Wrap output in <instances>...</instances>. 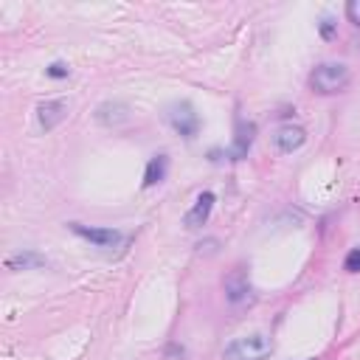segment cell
I'll use <instances>...</instances> for the list:
<instances>
[{"label":"cell","instance_id":"14","mask_svg":"<svg viewBox=\"0 0 360 360\" xmlns=\"http://www.w3.org/2000/svg\"><path fill=\"white\" fill-rule=\"evenodd\" d=\"M346 17H349V22H354L360 28V0H349L346 3Z\"/></svg>","mask_w":360,"mask_h":360},{"label":"cell","instance_id":"15","mask_svg":"<svg viewBox=\"0 0 360 360\" xmlns=\"http://www.w3.org/2000/svg\"><path fill=\"white\" fill-rule=\"evenodd\" d=\"M48 76H53V79H62V76H68V68H65L62 62H53V65L48 68Z\"/></svg>","mask_w":360,"mask_h":360},{"label":"cell","instance_id":"12","mask_svg":"<svg viewBox=\"0 0 360 360\" xmlns=\"http://www.w3.org/2000/svg\"><path fill=\"white\" fill-rule=\"evenodd\" d=\"M42 264H45V256H39L34 250H22L17 256H8V262H6L8 270H31V267H42Z\"/></svg>","mask_w":360,"mask_h":360},{"label":"cell","instance_id":"9","mask_svg":"<svg viewBox=\"0 0 360 360\" xmlns=\"http://www.w3.org/2000/svg\"><path fill=\"white\" fill-rule=\"evenodd\" d=\"M127 118H129V107L121 101H104L96 110V121L104 127H121Z\"/></svg>","mask_w":360,"mask_h":360},{"label":"cell","instance_id":"11","mask_svg":"<svg viewBox=\"0 0 360 360\" xmlns=\"http://www.w3.org/2000/svg\"><path fill=\"white\" fill-rule=\"evenodd\" d=\"M166 169H169V158H166V155H155V158H149L146 172H143V186L149 188V186L160 183V180L166 177Z\"/></svg>","mask_w":360,"mask_h":360},{"label":"cell","instance_id":"10","mask_svg":"<svg viewBox=\"0 0 360 360\" xmlns=\"http://www.w3.org/2000/svg\"><path fill=\"white\" fill-rule=\"evenodd\" d=\"M253 132H256V124L253 121H239L236 124V138H233V146L228 149V158L231 160H242L253 143Z\"/></svg>","mask_w":360,"mask_h":360},{"label":"cell","instance_id":"1","mask_svg":"<svg viewBox=\"0 0 360 360\" xmlns=\"http://www.w3.org/2000/svg\"><path fill=\"white\" fill-rule=\"evenodd\" d=\"M352 82V70L343 62H323L309 73V87L321 96H332L346 90V84Z\"/></svg>","mask_w":360,"mask_h":360},{"label":"cell","instance_id":"8","mask_svg":"<svg viewBox=\"0 0 360 360\" xmlns=\"http://www.w3.org/2000/svg\"><path fill=\"white\" fill-rule=\"evenodd\" d=\"M214 202H217V197H214L211 191H200V194H197V200H194V205L186 211L183 225H186V228H200V225H205V222H208V217H211Z\"/></svg>","mask_w":360,"mask_h":360},{"label":"cell","instance_id":"2","mask_svg":"<svg viewBox=\"0 0 360 360\" xmlns=\"http://www.w3.org/2000/svg\"><path fill=\"white\" fill-rule=\"evenodd\" d=\"M273 354V343L264 335H245L225 346V360H267Z\"/></svg>","mask_w":360,"mask_h":360},{"label":"cell","instance_id":"5","mask_svg":"<svg viewBox=\"0 0 360 360\" xmlns=\"http://www.w3.org/2000/svg\"><path fill=\"white\" fill-rule=\"evenodd\" d=\"M307 141V129L298 127V124H281L276 132H273V146L276 152L281 155H292L295 149H301Z\"/></svg>","mask_w":360,"mask_h":360},{"label":"cell","instance_id":"7","mask_svg":"<svg viewBox=\"0 0 360 360\" xmlns=\"http://www.w3.org/2000/svg\"><path fill=\"white\" fill-rule=\"evenodd\" d=\"M68 115V104L62 98H48V101H39L37 104V121L45 132H51L53 127H59Z\"/></svg>","mask_w":360,"mask_h":360},{"label":"cell","instance_id":"17","mask_svg":"<svg viewBox=\"0 0 360 360\" xmlns=\"http://www.w3.org/2000/svg\"><path fill=\"white\" fill-rule=\"evenodd\" d=\"M309 360H312V357H309Z\"/></svg>","mask_w":360,"mask_h":360},{"label":"cell","instance_id":"13","mask_svg":"<svg viewBox=\"0 0 360 360\" xmlns=\"http://www.w3.org/2000/svg\"><path fill=\"white\" fill-rule=\"evenodd\" d=\"M343 270L346 273H360V248L349 250V256L343 259Z\"/></svg>","mask_w":360,"mask_h":360},{"label":"cell","instance_id":"4","mask_svg":"<svg viewBox=\"0 0 360 360\" xmlns=\"http://www.w3.org/2000/svg\"><path fill=\"white\" fill-rule=\"evenodd\" d=\"M70 231L87 242H93L96 248H115L121 245V231L115 228H93V225H82V222H70Z\"/></svg>","mask_w":360,"mask_h":360},{"label":"cell","instance_id":"6","mask_svg":"<svg viewBox=\"0 0 360 360\" xmlns=\"http://www.w3.org/2000/svg\"><path fill=\"white\" fill-rule=\"evenodd\" d=\"M222 287H225V298H228L231 304H245V301H250L253 287H250V278H248V273H245L242 267L231 270V273L225 276Z\"/></svg>","mask_w":360,"mask_h":360},{"label":"cell","instance_id":"3","mask_svg":"<svg viewBox=\"0 0 360 360\" xmlns=\"http://www.w3.org/2000/svg\"><path fill=\"white\" fill-rule=\"evenodd\" d=\"M166 121H169V127H172L177 135H183V138H194V135L200 132V115L194 112V107H191L188 101H174V104H169V107H166Z\"/></svg>","mask_w":360,"mask_h":360},{"label":"cell","instance_id":"16","mask_svg":"<svg viewBox=\"0 0 360 360\" xmlns=\"http://www.w3.org/2000/svg\"><path fill=\"white\" fill-rule=\"evenodd\" d=\"M321 37H323V39H332V37H335V22H332V20H323V22H321Z\"/></svg>","mask_w":360,"mask_h":360}]
</instances>
